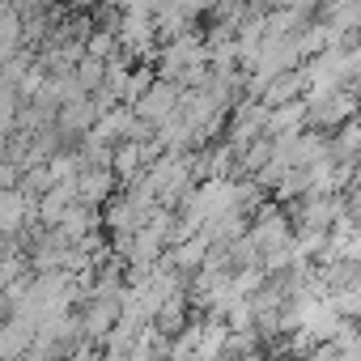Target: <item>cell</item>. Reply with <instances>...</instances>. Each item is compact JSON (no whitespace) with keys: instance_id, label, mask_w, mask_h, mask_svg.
I'll return each mask as SVG.
<instances>
[{"instance_id":"cell-6","label":"cell","mask_w":361,"mask_h":361,"mask_svg":"<svg viewBox=\"0 0 361 361\" xmlns=\"http://www.w3.org/2000/svg\"><path fill=\"white\" fill-rule=\"evenodd\" d=\"M272 149H276L272 136H259L255 145H247V149L238 153V174H259V170L272 161Z\"/></svg>"},{"instance_id":"cell-4","label":"cell","mask_w":361,"mask_h":361,"mask_svg":"<svg viewBox=\"0 0 361 361\" xmlns=\"http://www.w3.org/2000/svg\"><path fill=\"white\" fill-rule=\"evenodd\" d=\"M310 128V102L306 98H293V102H281L272 106V119H268V136H298Z\"/></svg>"},{"instance_id":"cell-3","label":"cell","mask_w":361,"mask_h":361,"mask_svg":"<svg viewBox=\"0 0 361 361\" xmlns=\"http://www.w3.org/2000/svg\"><path fill=\"white\" fill-rule=\"evenodd\" d=\"M119 188H123V183H119L115 166H85V170H81V200L94 204V209H106V200H111Z\"/></svg>"},{"instance_id":"cell-1","label":"cell","mask_w":361,"mask_h":361,"mask_svg":"<svg viewBox=\"0 0 361 361\" xmlns=\"http://www.w3.org/2000/svg\"><path fill=\"white\" fill-rule=\"evenodd\" d=\"M209 35H200V30H188V35H174V39H166L161 47H157V73L161 77H183L192 64H200V60H209Z\"/></svg>"},{"instance_id":"cell-7","label":"cell","mask_w":361,"mask_h":361,"mask_svg":"<svg viewBox=\"0 0 361 361\" xmlns=\"http://www.w3.org/2000/svg\"><path fill=\"white\" fill-rule=\"evenodd\" d=\"M331 153H336V157H361V119H357V115L344 119V123L336 128V136H331Z\"/></svg>"},{"instance_id":"cell-5","label":"cell","mask_w":361,"mask_h":361,"mask_svg":"<svg viewBox=\"0 0 361 361\" xmlns=\"http://www.w3.org/2000/svg\"><path fill=\"white\" fill-rule=\"evenodd\" d=\"M157 77H161V73H157V64H153V60H140V64L128 73V81H123V102H128V106H136V102L153 90V81H157Z\"/></svg>"},{"instance_id":"cell-10","label":"cell","mask_w":361,"mask_h":361,"mask_svg":"<svg viewBox=\"0 0 361 361\" xmlns=\"http://www.w3.org/2000/svg\"><path fill=\"white\" fill-rule=\"evenodd\" d=\"M357 119H361V111H357Z\"/></svg>"},{"instance_id":"cell-8","label":"cell","mask_w":361,"mask_h":361,"mask_svg":"<svg viewBox=\"0 0 361 361\" xmlns=\"http://www.w3.org/2000/svg\"><path fill=\"white\" fill-rule=\"evenodd\" d=\"M77 81H81V85H85V90H90V94H94V90H98V85H102V81H106V60H102V56H94V51H90V56H85V60H81V64H77Z\"/></svg>"},{"instance_id":"cell-2","label":"cell","mask_w":361,"mask_h":361,"mask_svg":"<svg viewBox=\"0 0 361 361\" xmlns=\"http://www.w3.org/2000/svg\"><path fill=\"white\" fill-rule=\"evenodd\" d=\"M183 81H174V77H157L153 81V90L136 102V115L140 119H149V123H161L170 111H178V102H183Z\"/></svg>"},{"instance_id":"cell-9","label":"cell","mask_w":361,"mask_h":361,"mask_svg":"<svg viewBox=\"0 0 361 361\" xmlns=\"http://www.w3.org/2000/svg\"><path fill=\"white\" fill-rule=\"evenodd\" d=\"M285 5H289V9H302V13H310V18H314V13L323 9V0H285Z\"/></svg>"}]
</instances>
